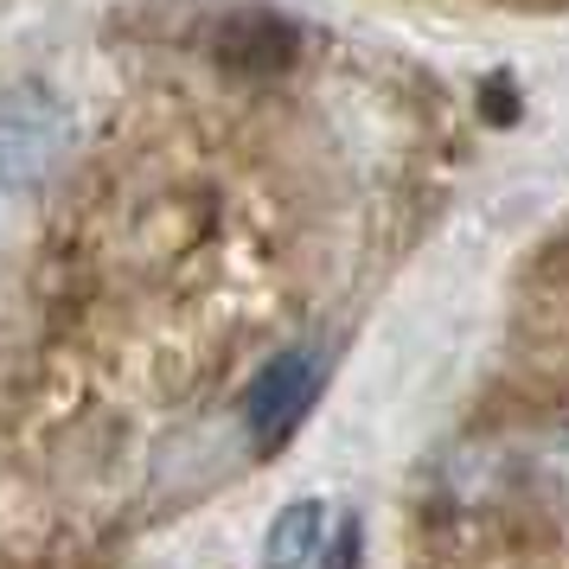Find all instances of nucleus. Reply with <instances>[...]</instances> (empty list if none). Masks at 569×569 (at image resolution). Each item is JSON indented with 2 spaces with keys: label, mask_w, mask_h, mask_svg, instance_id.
I'll list each match as a JSON object with an SVG mask.
<instances>
[{
  "label": "nucleus",
  "mask_w": 569,
  "mask_h": 569,
  "mask_svg": "<svg viewBox=\"0 0 569 569\" xmlns=\"http://www.w3.org/2000/svg\"><path fill=\"white\" fill-rule=\"evenodd\" d=\"M320 378H327V352H320V346H288L282 359L262 365L250 397H243L250 441H257V448H282V441L301 429V416H308Z\"/></svg>",
  "instance_id": "1"
},
{
  "label": "nucleus",
  "mask_w": 569,
  "mask_h": 569,
  "mask_svg": "<svg viewBox=\"0 0 569 569\" xmlns=\"http://www.w3.org/2000/svg\"><path fill=\"white\" fill-rule=\"evenodd\" d=\"M71 141V116L52 90H13L0 97V186H32Z\"/></svg>",
  "instance_id": "2"
},
{
  "label": "nucleus",
  "mask_w": 569,
  "mask_h": 569,
  "mask_svg": "<svg viewBox=\"0 0 569 569\" xmlns=\"http://www.w3.org/2000/svg\"><path fill=\"white\" fill-rule=\"evenodd\" d=\"M339 525L333 506L327 499H295L276 525H269V543H262V563L269 569H320L327 563V550H333Z\"/></svg>",
  "instance_id": "3"
},
{
  "label": "nucleus",
  "mask_w": 569,
  "mask_h": 569,
  "mask_svg": "<svg viewBox=\"0 0 569 569\" xmlns=\"http://www.w3.org/2000/svg\"><path fill=\"white\" fill-rule=\"evenodd\" d=\"M359 543H365L359 518H346V525H339V538H333V550H327V563H320V569H359Z\"/></svg>",
  "instance_id": "4"
}]
</instances>
